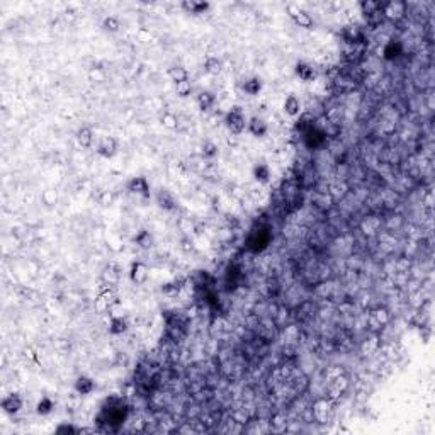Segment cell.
Masks as SVG:
<instances>
[{
    "mask_svg": "<svg viewBox=\"0 0 435 435\" xmlns=\"http://www.w3.org/2000/svg\"><path fill=\"white\" fill-rule=\"evenodd\" d=\"M269 243V233L267 231H255L248 240V248L252 252H260L267 246Z\"/></svg>",
    "mask_w": 435,
    "mask_h": 435,
    "instance_id": "13",
    "label": "cell"
},
{
    "mask_svg": "<svg viewBox=\"0 0 435 435\" xmlns=\"http://www.w3.org/2000/svg\"><path fill=\"white\" fill-rule=\"evenodd\" d=\"M372 316H374V318L378 320L379 325H386V323L389 322V313L386 311L384 308H378L374 313H372Z\"/></svg>",
    "mask_w": 435,
    "mask_h": 435,
    "instance_id": "34",
    "label": "cell"
},
{
    "mask_svg": "<svg viewBox=\"0 0 435 435\" xmlns=\"http://www.w3.org/2000/svg\"><path fill=\"white\" fill-rule=\"evenodd\" d=\"M77 143H79L82 148H90L92 146V141H94V133H92L90 128L83 126L80 128L79 131H77Z\"/></svg>",
    "mask_w": 435,
    "mask_h": 435,
    "instance_id": "19",
    "label": "cell"
},
{
    "mask_svg": "<svg viewBox=\"0 0 435 435\" xmlns=\"http://www.w3.org/2000/svg\"><path fill=\"white\" fill-rule=\"evenodd\" d=\"M304 139H306V145H308L309 148H318V146H322L323 143H325L326 135H325V131L311 126L309 130L304 131Z\"/></svg>",
    "mask_w": 435,
    "mask_h": 435,
    "instance_id": "9",
    "label": "cell"
},
{
    "mask_svg": "<svg viewBox=\"0 0 435 435\" xmlns=\"http://www.w3.org/2000/svg\"><path fill=\"white\" fill-rule=\"evenodd\" d=\"M0 407H2L3 413H7V415H17L22 410V407H24V400H22L21 394L10 393V394H7V396L3 398L2 403H0Z\"/></svg>",
    "mask_w": 435,
    "mask_h": 435,
    "instance_id": "4",
    "label": "cell"
},
{
    "mask_svg": "<svg viewBox=\"0 0 435 435\" xmlns=\"http://www.w3.org/2000/svg\"><path fill=\"white\" fill-rule=\"evenodd\" d=\"M202 155H204L206 158H215L218 155V146L213 141L204 143V146H202Z\"/></svg>",
    "mask_w": 435,
    "mask_h": 435,
    "instance_id": "35",
    "label": "cell"
},
{
    "mask_svg": "<svg viewBox=\"0 0 435 435\" xmlns=\"http://www.w3.org/2000/svg\"><path fill=\"white\" fill-rule=\"evenodd\" d=\"M407 14V3L405 2H388L382 5V16L391 21H400Z\"/></svg>",
    "mask_w": 435,
    "mask_h": 435,
    "instance_id": "6",
    "label": "cell"
},
{
    "mask_svg": "<svg viewBox=\"0 0 435 435\" xmlns=\"http://www.w3.org/2000/svg\"><path fill=\"white\" fill-rule=\"evenodd\" d=\"M246 123H248V119L245 117V112L240 106H233L224 116V126L233 135H242L246 130Z\"/></svg>",
    "mask_w": 435,
    "mask_h": 435,
    "instance_id": "1",
    "label": "cell"
},
{
    "mask_svg": "<svg viewBox=\"0 0 435 435\" xmlns=\"http://www.w3.org/2000/svg\"><path fill=\"white\" fill-rule=\"evenodd\" d=\"M382 5L384 3L381 2H376V0H364V2L359 3L360 10H362V14L367 17V19H371V17L374 16H382Z\"/></svg>",
    "mask_w": 435,
    "mask_h": 435,
    "instance_id": "12",
    "label": "cell"
},
{
    "mask_svg": "<svg viewBox=\"0 0 435 435\" xmlns=\"http://www.w3.org/2000/svg\"><path fill=\"white\" fill-rule=\"evenodd\" d=\"M157 202L162 209H165V211H174V209L177 208V201H175L174 194L167 189H162L160 192L157 194Z\"/></svg>",
    "mask_w": 435,
    "mask_h": 435,
    "instance_id": "14",
    "label": "cell"
},
{
    "mask_svg": "<svg viewBox=\"0 0 435 435\" xmlns=\"http://www.w3.org/2000/svg\"><path fill=\"white\" fill-rule=\"evenodd\" d=\"M148 275H150V271L148 267H146L145 262H133L131 264V269H130V279L133 284H136V286H141V284H145L146 281H148Z\"/></svg>",
    "mask_w": 435,
    "mask_h": 435,
    "instance_id": "5",
    "label": "cell"
},
{
    "mask_svg": "<svg viewBox=\"0 0 435 435\" xmlns=\"http://www.w3.org/2000/svg\"><path fill=\"white\" fill-rule=\"evenodd\" d=\"M126 330H128V322L124 316L110 318V323H109V333L110 335H123Z\"/></svg>",
    "mask_w": 435,
    "mask_h": 435,
    "instance_id": "21",
    "label": "cell"
},
{
    "mask_svg": "<svg viewBox=\"0 0 435 435\" xmlns=\"http://www.w3.org/2000/svg\"><path fill=\"white\" fill-rule=\"evenodd\" d=\"M401 50H403V46H401V44L398 43V41H389L384 46V51H382V54H384L386 60H394V58L400 56V54H401Z\"/></svg>",
    "mask_w": 435,
    "mask_h": 435,
    "instance_id": "25",
    "label": "cell"
},
{
    "mask_svg": "<svg viewBox=\"0 0 435 435\" xmlns=\"http://www.w3.org/2000/svg\"><path fill=\"white\" fill-rule=\"evenodd\" d=\"M246 131H248L252 136H255V138H262V136L267 135L269 126L262 117L253 116V117H250L248 123H246Z\"/></svg>",
    "mask_w": 435,
    "mask_h": 435,
    "instance_id": "10",
    "label": "cell"
},
{
    "mask_svg": "<svg viewBox=\"0 0 435 435\" xmlns=\"http://www.w3.org/2000/svg\"><path fill=\"white\" fill-rule=\"evenodd\" d=\"M221 60H218L216 56H209V58H206V61H204V70L206 72L209 73V75H218V73L221 72Z\"/></svg>",
    "mask_w": 435,
    "mask_h": 435,
    "instance_id": "28",
    "label": "cell"
},
{
    "mask_svg": "<svg viewBox=\"0 0 435 435\" xmlns=\"http://www.w3.org/2000/svg\"><path fill=\"white\" fill-rule=\"evenodd\" d=\"M117 301L116 294H114V291L110 289H104L101 291V294L97 296V299H95V309H97L99 313H109V308L112 306L114 303Z\"/></svg>",
    "mask_w": 435,
    "mask_h": 435,
    "instance_id": "8",
    "label": "cell"
},
{
    "mask_svg": "<svg viewBox=\"0 0 435 435\" xmlns=\"http://www.w3.org/2000/svg\"><path fill=\"white\" fill-rule=\"evenodd\" d=\"M102 29L108 32H117L121 29V21L116 16H109L102 21Z\"/></svg>",
    "mask_w": 435,
    "mask_h": 435,
    "instance_id": "29",
    "label": "cell"
},
{
    "mask_svg": "<svg viewBox=\"0 0 435 435\" xmlns=\"http://www.w3.org/2000/svg\"><path fill=\"white\" fill-rule=\"evenodd\" d=\"M243 90L248 95H259V92L262 90V80L259 77H252V79L243 83Z\"/></svg>",
    "mask_w": 435,
    "mask_h": 435,
    "instance_id": "26",
    "label": "cell"
},
{
    "mask_svg": "<svg viewBox=\"0 0 435 435\" xmlns=\"http://www.w3.org/2000/svg\"><path fill=\"white\" fill-rule=\"evenodd\" d=\"M287 14H289V17L294 21V24L299 26V27L313 29V26H315V21H313V17L309 16L306 10L299 9L298 5H294V3H289V5H287Z\"/></svg>",
    "mask_w": 435,
    "mask_h": 435,
    "instance_id": "3",
    "label": "cell"
},
{
    "mask_svg": "<svg viewBox=\"0 0 435 435\" xmlns=\"http://www.w3.org/2000/svg\"><path fill=\"white\" fill-rule=\"evenodd\" d=\"M175 92H177V95H179V97L186 99V97H189V95L192 94V85H190L189 80H187V82H180V83H177V85H175Z\"/></svg>",
    "mask_w": 435,
    "mask_h": 435,
    "instance_id": "31",
    "label": "cell"
},
{
    "mask_svg": "<svg viewBox=\"0 0 435 435\" xmlns=\"http://www.w3.org/2000/svg\"><path fill=\"white\" fill-rule=\"evenodd\" d=\"M184 10L187 14H194V16H199V14H204L211 9V3L209 2H199V0H184L180 3Z\"/></svg>",
    "mask_w": 435,
    "mask_h": 435,
    "instance_id": "11",
    "label": "cell"
},
{
    "mask_svg": "<svg viewBox=\"0 0 435 435\" xmlns=\"http://www.w3.org/2000/svg\"><path fill=\"white\" fill-rule=\"evenodd\" d=\"M344 38L347 43H360L364 38L362 31H360L359 26H347V27L344 29Z\"/></svg>",
    "mask_w": 435,
    "mask_h": 435,
    "instance_id": "22",
    "label": "cell"
},
{
    "mask_svg": "<svg viewBox=\"0 0 435 435\" xmlns=\"http://www.w3.org/2000/svg\"><path fill=\"white\" fill-rule=\"evenodd\" d=\"M112 199H114V194L112 192H102L101 204L102 206H110V204H112Z\"/></svg>",
    "mask_w": 435,
    "mask_h": 435,
    "instance_id": "37",
    "label": "cell"
},
{
    "mask_svg": "<svg viewBox=\"0 0 435 435\" xmlns=\"http://www.w3.org/2000/svg\"><path fill=\"white\" fill-rule=\"evenodd\" d=\"M215 104H216V97H215V94H213V92H209V90L199 92V95H197V106H199V109H201L202 112H206V110L213 109V106H215Z\"/></svg>",
    "mask_w": 435,
    "mask_h": 435,
    "instance_id": "18",
    "label": "cell"
},
{
    "mask_svg": "<svg viewBox=\"0 0 435 435\" xmlns=\"http://www.w3.org/2000/svg\"><path fill=\"white\" fill-rule=\"evenodd\" d=\"M253 179L260 184H267L271 180V168L267 163H257L253 167Z\"/></svg>",
    "mask_w": 435,
    "mask_h": 435,
    "instance_id": "20",
    "label": "cell"
},
{
    "mask_svg": "<svg viewBox=\"0 0 435 435\" xmlns=\"http://www.w3.org/2000/svg\"><path fill=\"white\" fill-rule=\"evenodd\" d=\"M126 189L130 190V194H135V196H139L143 199H150L152 196V189H150V182L146 177L139 175V177H133L131 180H128Z\"/></svg>",
    "mask_w": 435,
    "mask_h": 435,
    "instance_id": "2",
    "label": "cell"
},
{
    "mask_svg": "<svg viewBox=\"0 0 435 435\" xmlns=\"http://www.w3.org/2000/svg\"><path fill=\"white\" fill-rule=\"evenodd\" d=\"M117 153V139L112 138V136H104L101 138L97 145V155L102 158H112L114 155Z\"/></svg>",
    "mask_w": 435,
    "mask_h": 435,
    "instance_id": "7",
    "label": "cell"
},
{
    "mask_svg": "<svg viewBox=\"0 0 435 435\" xmlns=\"http://www.w3.org/2000/svg\"><path fill=\"white\" fill-rule=\"evenodd\" d=\"M43 201H44V204H48V206L54 204V201H56V192H54V190H51V189H48L46 192L43 194Z\"/></svg>",
    "mask_w": 435,
    "mask_h": 435,
    "instance_id": "36",
    "label": "cell"
},
{
    "mask_svg": "<svg viewBox=\"0 0 435 435\" xmlns=\"http://www.w3.org/2000/svg\"><path fill=\"white\" fill-rule=\"evenodd\" d=\"M282 108H284V112H286L287 116L296 117V116H299V114H301V101L296 97V95L291 94V95H287V97H286Z\"/></svg>",
    "mask_w": 435,
    "mask_h": 435,
    "instance_id": "16",
    "label": "cell"
},
{
    "mask_svg": "<svg viewBox=\"0 0 435 435\" xmlns=\"http://www.w3.org/2000/svg\"><path fill=\"white\" fill-rule=\"evenodd\" d=\"M58 435H73V434H79L80 430L77 429V427H73L72 423H61V425L56 427V430H54Z\"/></svg>",
    "mask_w": 435,
    "mask_h": 435,
    "instance_id": "33",
    "label": "cell"
},
{
    "mask_svg": "<svg viewBox=\"0 0 435 435\" xmlns=\"http://www.w3.org/2000/svg\"><path fill=\"white\" fill-rule=\"evenodd\" d=\"M73 388H75V391L79 394L85 396V394H90L95 389V382L90 378H87V376H80V378H77Z\"/></svg>",
    "mask_w": 435,
    "mask_h": 435,
    "instance_id": "17",
    "label": "cell"
},
{
    "mask_svg": "<svg viewBox=\"0 0 435 435\" xmlns=\"http://www.w3.org/2000/svg\"><path fill=\"white\" fill-rule=\"evenodd\" d=\"M135 243L139 246V248H143V250L150 248V246L153 245L152 233H150V231H146V230L138 231V233H136V237H135Z\"/></svg>",
    "mask_w": 435,
    "mask_h": 435,
    "instance_id": "24",
    "label": "cell"
},
{
    "mask_svg": "<svg viewBox=\"0 0 435 435\" xmlns=\"http://www.w3.org/2000/svg\"><path fill=\"white\" fill-rule=\"evenodd\" d=\"M162 124H163L165 128H168V130H175L177 124H179V121H177V116L174 112H163V116H162Z\"/></svg>",
    "mask_w": 435,
    "mask_h": 435,
    "instance_id": "32",
    "label": "cell"
},
{
    "mask_svg": "<svg viewBox=\"0 0 435 435\" xmlns=\"http://www.w3.org/2000/svg\"><path fill=\"white\" fill-rule=\"evenodd\" d=\"M53 410H54V401L51 400L50 396H43L41 400L38 401V405H36V411H38L39 415H50Z\"/></svg>",
    "mask_w": 435,
    "mask_h": 435,
    "instance_id": "27",
    "label": "cell"
},
{
    "mask_svg": "<svg viewBox=\"0 0 435 435\" xmlns=\"http://www.w3.org/2000/svg\"><path fill=\"white\" fill-rule=\"evenodd\" d=\"M88 79H90V82L102 83L106 80V70L101 68V66H94V68H90V72H88Z\"/></svg>",
    "mask_w": 435,
    "mask_h": 435,
    "instance_id": "30",
    "label": "cell"
},
{
    "mask_svg": "<svg viewBox=\"0 0 435 435\" xmlns=\"http://www.w3.org/2000/svg\"><path fill=\"white\" fill-rule=\"evenodd\" d=\"M294 73H296V77H299L303 82H311V80H315V77H316L315 68H313L309 63H306V61H298L296 68H294Z\"/></svg>",
    "mask_w": 435,
    "mask_h": 435,
    "instance_id": "15",
    "label": "cell"
},
{
    "mask_svg": "<svg viewBox=\"0 0 435 435\" xmlns=\"http://www.w3.org/2000/svg\"><path fill=\"white\" fill-rule=\"evenodd\" d=\"M168 77H170V80L177 85V83L189 80V72H187L184 66H172V68L168 70Z\"/></svg>",
    "mask_w": 435,
    "mask_h": 435,
    "instance_id": "23",
    "label": "cell"
}]
</instances>
